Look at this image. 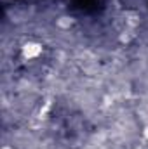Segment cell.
<instances>
[{
	"label": "cell",
	"instance_id": "4",
	"mask_svg": "<svg viewBox=\"0 0 148 149\" xmlns=\"http://www.w3.org/2000/svg\"><path fill=\"white\" fill-rule=\"evenodd\" d=\"M0 149H16V148H14L12 144H9V142H4V144H2V148H0Z\"/></svg>",
	"mask_w": 148,
	"mask_h": 149
},
{
	"label": "cell",
	"instance_id": "3",
	"mask_svg": "<svg viewBox=\"0 0 148 149\" xmlns=\"http://www.w3.org/2000/svg\"><path fill=\"white\" fill-rule=\"evenodd\" d=\"M141 139L148 144V123L147 125H143V128H141Z\"/></svg>",
	"mask_w": 148,
	"mask_h": 149
},
{
	"label": "cell",
	"instance_id": "2",
	"mask_svg": "<svg viewBox=\"0 0 148 149\" xmlns=\"http://www.w3.org/2000/svg\"><path fill=\"white\" fill-rule=\"evenodd\" d=\"M75 24H77V19H75L72 14L61 12V14H58V16L54 17V28H56V31H59V33H68V31H72Z\"/></svg>",
	"mask_w": 148,
	"mask_h": 149
},
{
	"label": "cell",
	"instance_id": "1",
	"mask_svg": "<svg viewBox=\"0 0 148 149\" xmlns=\"http://www.w3.org/2000/svg\"><path fill=\"white\" fill-rule=\"evenodd\" d=\"M19 54H21V59L26 61V63L38 61L42 57V54H44V43L37 38H28L26 42L21 43Z\"/></svg>",
	"mask_w": 148,
	"mask_h": 149
},
{
	"label": "cell",
	"instance_id": "5",
	"mask_svg": "<svg viewBox=\"0 0 148 149\" xmlns=\"http://www.w3.org/2000/svg\"><path fill=\"white\" fill-rule=\"evenodd\" d=\"M131 149H136V148H131Z\"/></svg>",
	"mask_w": 148,
	"mask_h": 149
}]
</instances>
